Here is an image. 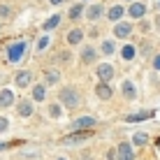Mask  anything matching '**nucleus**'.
Here are the masks:
<instances>
[{
	"label": "nucleus",
	"mask_w": 160,
	"mask_h": 160,
	"mask_svg": "<svg viewBox=\"0 0 160 160\" xmlns=\"http://www.w3.org/2000/svg\"><path fill=\"white\" fill-rule=\"evenodd\" d=\"M60 102L72 109V107L79 104V93H77L74 88H65V91H60Z\"/></svg>",
	"instance_id": "1"
},
{
	"label": "nucleus",
	"mask_w": 160,
	"mask_h": 160,
	"mask_svg": "<svg viewBox=\"0 0 160 160\" xmlns=\"http://www.w3.org/2000/svg\"><path fill=\"white\" fill-rule=\"evenodd\" d=\"M23 51H26V42H14L12 47L7 49V60L9 63H19L21 56H23Z\"/></svg>",
	"instance_id": "2"
},
{
	"label": "nucleus",
	"mask_w": 160,
	"mask_h": 160,
	"mask_svg": "<svg viewBox=\"0 0 160 160\" xmlns=\"http://www.w3.org/2000/svg\"><path fill=\"white\" fill-rule=\"evenodd\" d=\"M12 104H14V93L9 91V88H2V91H0V107L7 109V107H12Z\"/></svg>",
	"instance_id": "3"
},
{
	"label": "nucleus",
	"mask_w": 160,
	"mask_h": 160,
	"mask_svg": "<svg viewBox=\"0 0 160 160\" xmlns=\"http://www.w3.org/2000/svg\"><path fill=\"white\" fill-rule=\"evenodd\" d=\"M93 125H95V118L93 116H81V118L74 121V128H79V130H91Z\"/></svg>",
	"instance_id": "4"
},
{
	"label": "nucleus",
	"mask_w": 160,
	"mask_h": 160,
	"mask_svg": "<svg viewBox=\"0 0 160 160\" xmlns=\"http://www.w3.org/2000/svg\"><path fill=\"white\" fill-rule=\"evenodd\" d=\"M95 93H98V98H100V100H109V98H112V88H109L107 81H100L98 88H95Z\"/></svg>",
	"instance_id": "5"
},
{
	"label": "nucleus",
	"mask_w": 160,
	"mask_h": 160,
	"mask_svg": "<svg viewBox=\"0 0 160 160\" xmlns=\"http://www.w3.org/2000/svg\"><path fill=\"white\" fill-rule=\"evenodd\" d=\"M30 81H32V74L28 72V70H21V72L16 74V86H19V88H26Z\"/></svg>",
	"instance_id": "6"
},
{
	"label": "nucleus",
	"mask_w": 160,
	"mask_h": 160,
	"mask_svg": "<svg viewBox=\"0 0 160 160\" xmlns=\"http://www.w3.org/2000/svg\"><path fill=\"white\" fill-rule=\"evenodd\" d=\"M118 158L116 160H135V156H132V148H130V144H118Z\"/></svg>",
	"instance_id": "7"
},
{
	"label": "nucleus",
	"mask_w": 160,
	"mask_h": 160,
	"mask_svg": "<svg viewBox=\"0 0 160 160\" xmlns=\"http://www.w3.org/2000/svg\"><path fill=\"white\" fill-rule=\"evenodd\" d=\"M98 77H100V81H109L114 77L112 65H100V68H98Z\"/></svg>",
	"instance_id": "8"
},
{
	"label": "nucleus",
	"mask_w": 160,
	"mask_h": 160,
	"mask_svg": "<svg viewBox=\"0 0 160 160\" xmlns=\"http://www.w3.org/2000/svg\"><path fill=\"white\" fill-rule=\"evenodd\" d=\"M86 137H91V132H84V130H81V132H77V135H68V137L63 139V144H74V142H84Z\"/></svg>",
	"instance_id": "9"
},
{
	"label": "nucleus",
	"mask_w": 160,
	"mask_h": 160,
	"mask_svg": "<svg viewBox=\"0 0 160 160\" xmlns=\"http://www.w3.org/2000/svg\"><path fill=\"white\" fill-rule=\"evenodd\" d=\"M146 118H153V112H139V114H130L128 118V123H137V121H146Z\"/></svg>",
	"instance_id": "10"
},
{
	"label": "nucleus",
	"mask_w": 160,
	"mask_h": 160,
	"mask_svg": "<svg viewBox=\"0 0 160 160\" xmlns=\"http://www.w3.org/2000/svg\"><path fill=\"white\" fill-rule=\"evenodd\" d=\"M144 14H146V7H144L142 2H135V5L130 7V16H132V19H142Z\"/></svg>",
	"instance_id": "11"
},
{
	"label": "nucleus",
	"mask_w": 160,
	"mask_h": 160,
	"mask_svg": "<svg viewBox=\"0 0 160 160\" xmlns=\"http://www.w3.org/2000/svg\"><path fill=\"white\" fill-rule=\"evenodd\" d=\"M130 26L128 23H116V28H114V35H116V37H128L130 35Z\"/></svg>",
	"instance_id": "12"
},
{
	"label": "nucleus",
	"mask_w": 160,
	"mask_h": 160,
	"mask_svg": "<svg viewBox=\"0 0 160 160\" xmlns=\"http://www.w3.org/2000/svg\"><path fill=\"white\" fill-rule=\"evenodd\" d=\"M81 40H84V30H79V28H74V30L68 35V42H70V44H79Z\"/></svg>",
	"instance_id": "13"
},
{
	"label": "nucleus",
	"mask_w": 160,
	"mask_h": 160,
	"mask_svg": "<svg viewBox=\"0 0 160 160\" xmlns=\"http://www.w3.org/2000/svg\"><path fill=\"white\" fill-rule=\"evenodd\" d=\"M123 95L128 98V100H132V98L137 95V91H135V86H132V81H123Z\"/></svg>",
	"instance_id": "14"
},
{
	"label": "nucleus",
	"mask_w": 160,
	"mask_h": 160,
	"mask_svg": "<svg viewBox=\"0 0 160 160\" xmlns=\"http://www.w3.org/2000/svg\"><path fill=\"white\" fill-rule=\"evenodd\" d=\"M123 14H125V9L121 7V5H116V7H112V9H109V14H107V16H109L112 21H118Z\"/></svg>",
	"instance_id": "15"
},
{
	"label": "nucleus",
	"mask_w": 160,
	"mask_h": 160,
	"mask_svg": "<svg viewBox=\"0 0 160 160\" xmlns=\"http://www.w3.org/2000/svg\"><path fill=\"white\" fill-rule=\"evenodd\" d=\"M88 19H91V21H95V19H100V16H102V5H93V7L91 9H88Z\"/></svg>",
	"instance_id": "16"
},
{
	"label": "nucleus",
	"mask_w": 160,
	"mask_h": 160,
	"mask_svg": "<svg viewBox=\"0 0 160 160\" xmlns=\"http://www.w3.org/2000/svg\"><path fill=\"white\" fill-rule=\"evenodd\" d=\"M81 60H84V63H93V60H95V49H93V47H86L84 53H81Z\"/></svg>",
	"instance_id": "17"
},
{
	"label": "nucleus",
	"mask_w": 160,
	"mask_h": 160,
	"mask_svg": "<svg viewBox=\"0 0 160 160\" xmlns=\"http://www.w3.org/2000/svg\"><path fill=\"white\" fill-rule=\"evenodd\" d=\"M32 98H35L37 102H42L44 98H47V91H44V86H35V88H32Z\"/></svg>",
	"instance_id": "18"
},
{
	"label": "nucleus",
	"mask_w": 160,
	"mask_h": 160,
	"mask_svg": "<svg viewBox=\"0 0 160 160\" xmlns=\"http://www.w3.org/2000/svg\"><path fill=\"white\" fill-rule=\"evenodd\" d=\"M19 114H21V116H30V114H32V104H30L28 100L21 102V104H19Z\"/></svg>",
	"instance_id": "19"
},
{
	"label": "nucleus",
	"mask_w": 160,
	"mask_h": 160,
	"mask_svg": "<svg viewBox=\"0 0 160 160\" xmlns=\"http://www.w3.org/2000/svg\"><path fill=\"white\" fill-rule=\"evenodd\" d=\"M58 21H60V16H58V14H53L51 19H49L47 23H44V30H47V32H49V30H53V28L58 26Z\"/></svg>",
	"instance_id": "20"
},
{
	"label": "nucleus",
	"mask_w": 160,
	"mask_h": 160,
	"mask_svg": "<svg viewBox=\"0 0 160 160\" xmlns=\"http://www.w3.org/2000/svg\"><path fill=\"white\" fill-rule=\"evenodd\" d=\"M121 51H123V58H125V60H132V58H135V47H130V44H128V47H123Z\"/></svg>",
	"instance_id": "21"
},
{
	"label": "nucleus",
	"mask_w": 160,
	"mask_h": 160,
	"mask_svg": "<svg viewBox=\"0 0 160 160\" xmlns=\"http://www.w3.org/2000/svg\"><path fill=\"white\" fill-rule=\"evenodd\" d=\"M132 142H135V144H139V146H142V144H146V142H148V137L144 135V132H137V135L132 137Z\"/></svg>",
	"instance_id": "22"
},
{
	"label": "nucleus",
	"mask_w": 160,
	"mask_h": 160,
	"mask_svg": "<svg viewBox=\"0 0 160 160\" xmlns=\"http://www.w3.org/2000/svg\"><path fill=\"white\" fill-rule=\"evenodd\" d=\"M81 12H84V5H74V7L70 9V16H72V19H79Z\"/></svg>",
	"instance_id": "23"
},
{
	"label": "nucleus",
	"mask_w": 160,
	"mask_h": 160,
	"mask_svg": "<svg viewBox=\"0 0 160 160\" xmlns=\"http://www.w3.org/2000/svg\"><path fill=\"white\" fill-rule=\"evenodd\" d=\"M56 81H58V72L53 70V72H49V74H47V84H56Z\"/></svg>",
	"instance_id": "24"
},
{
	"label": "nucleus",
	"mask_w": 160,
	"mask_h": 160,
	"mask_svg": "<svg viewBox=\"0 0 160 160\" xmlns=\"http://www.w3.org/2000/svg\"><path fill=\"white\" fill-rule=\"evenodd\" d=\"M102 53H114V44L112 42H104L102 44Z\"/></svg>",
	"instance_id": "25"
},
{
	"label": "nucleus",
	"mask_w": 160,
	"mask_h": 160,
	"mask_svg": "<svg viewBox=\"0 0 160 160\" xmlns=\"http://www.w3.org/2000/svg\"><path fill=\"white\" fill-rule=\"evenodd\" d=\"M51 116H53V118L60 116V107H58V104H51Z\"/></svg>",
	"instance_id": "26"
},
{
	"label": "nucleus",
	"mask_w": 160,
	"mask_h": 160,
	"mask_svg": "<svg viewBox=\"0 0 160 160\" xmlns=\"http://www.w3.org/2000/svg\"><path fill=\"white\" fill-rule=\"evenodd\" d=\"M47 44H49V37H42V40L37 42V49H40V51H42V49L47 47Z\"/></svg>",
	"instance_id": "27"
},
{
	"label": "nucleus",
	"mask_w": 160,
	"mask_h": 160,
	"mask_svg": "<svg viewBox=\"0 0 160 160\" xmlns=\"http://www.w3.org/2000/svg\"><path fill=\"white\" fill-rule=\"evenodd\" d=\"M7 118H2V116H0V132H5V130H7Z\"/></svg>",
	"instance_id": "28"
},
{
	"label": "nucleus",
	"mask_w": 160,
	"mask_h": 160,
	"mask_svg": "<svg viewBox=\"0 0 160 160\" xmlns=\"http://www.w3.org/2000/svg\"><path fill=\"white\" fill-rule=\"evenodd\" d=\"M0 16H9V9L5 7V5H2V7H0Z\"/></svg>",
	"instance_id": "29"
},
{
	"label": "nucleus",
	"mask_w": 160,
	"mask_h": 160,
	"mask_svg": "<svg viewBox=\"0 0 160 160\" xmlns=\"http://www.w3.org/2000/svg\"><path fill=\"white\" fill-rule=\"evenodd\" d=\"M153 65H156V70H160V56H156V60H153Z\"/></svg>",
	"instance_id": "30"
},
{
	"label": "nucleus",
	"mask_w": 160,
	"mask_h": 160,
	"mask_svg": "<svg viewBox=\"0 0 160 160\" xmlns=\"http://www.w3.org/2000/svg\"><path fill=\"white\" fill-rule=\"evenodd\" d=\"M156 26H158V30H160V14H158V19H156Z\"/></svg>",
	"instance_id": "31"
},
{
	"label": "nucleus",
	"mask_w": 160,
	"mask_h": 160,
	"mask_svg": "<svg viewBox=\"0 0 160 160\" xmlns=\"http://www.w3.org/2000/svg\"><path fill=\"white\" fill-rule=\"evenodd\" d=\"M51 2H53V5H60V2H63V0H51Z\"/></svg>",
	"instance_id": "32"
},
{
	"label": "nucleus",
	"mask_w": 160,
	"mask_h": 160,
	"mask_svg": "<svg viewBox=\"0 0 160 160\" xmlns=\"http://www.w3.org/2000/svg\"><path fill=\"white\" fill-rule=\"evenodd\" d=\"M156 7H158V9H160V0H156Z\"/></svg>",
	"instance_id": "33"
}]
</instances>
